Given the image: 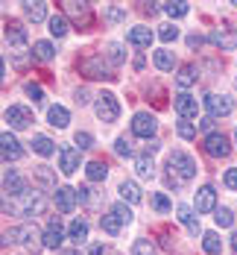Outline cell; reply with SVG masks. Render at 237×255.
Returning <instances> with one entry per match:
<instances>
[{
  "label": "cell",
  "instance_id": "obj_1",
  "mask_svg": "<svg viewBox=\"0 0 237 255\" xmlns=\"http://www.w3.org/2000/svg\"><path fill=\"white\" fill-rule=\"evenodd\" d=\"M167 176L176 179V182H190V179L196 176V161L190 158L187 153H182V150H176V153L167 155Z\"/></svg>",
  "mask_w": 237,
  "mask_h": 255
},
{
  "label": "cell",
  "instance_id": "obj_2",
  "mask_svg": "<svg viewBox=\"0 0 237 255\" xmlns=\"http://www.w3.org/2000/svg\"><path fill=\"white\" fill-rule=\"evenodd\" d=\"M97 118H100L103 124H114V121L120 118V103H117L114 94L103 91V94L97 97Z\"/></svg>",
  "mask_w": 237,
  "mask_h": 255
},
{
  "label": "cell",
  "instance_id": "obj_3",
  "mask_svg": "<svg viewBox=\"0 0 237 255\" xmlns=\"http://www.w3.org/2000/svg\"><path fill=\"white\" fill-rule=\"evenodd\" d=\"M79 71H82L85 77H91V79H114V77H111V71H108L105 56H91V59H82V62H79Z\"/></svg>",
  "mask_w": 237,
  "mask_h": 255
},
{
  "label": "cell",
  "instance_id": "obj_4",
  "mask_svg": "<svg viewBox=\"0 0 237 255\" xmlns=\"http://www.w3.org/2000/svg\"><path fill=\"white\" fill-rule=\"evenodd\" d=\"M158 129V121L156 115H150V112H138L135 118H132V135H138V138H153Z\"/></svg>",
  "mask_w": 237,
  "mask_h": 255
},
{
  "label": "cell",
  "instance_id": "obj_5",
  "mask_svg": "<svg viewBox=\"0 0 237 255\" xmlns=\"http://www.w3.org/2000/svg\"><path fill=\"white\" fill-rule=\"evenodd\" d=\"M15 238H21V244L32 247V250H38V241H44V235H38L35 226H18V229H9L6 235H3V244H12Z\"/></svg>",
  "mask_w": 237,
  "mask_h": 255
},
{
  "label": "cell",
  "instance_id": "obj_6",
  "mask_svg": "<svg viewBox=\"0 0 237 255\" xmlns=\"http://www.w3.org/2000/svg\"><path fill=\"white\" fill-rule=\"evenodd\" d=\"M21 205H15V211L18 214H26V217H38V214H44V208H47V200L41 197V194H24V197H18Z\"/></svg>",
  "mask_w": 237,
  "mask_h": 255
},
{
  "label": "cell",
  "instance_id": "obj_7",
  "mask_svg": "<svg viewBox=\"0 0 237 255\" xmlns=\"http://www.w3.org/2000/svg\"><path fill=\"white\" fill-rule=\"evenodd\" d=\"M205 109H208L211 118H226V115H232L235 103H232L229 94H208L205 97Z\"/></svg>",
  "mask_w": 237,
  "mask_h": 255
},
{
  "label": "cell",
  "instance_id": "obj_8",
  "mask_svg": "<svg viewBox=\"0 0 237 255\" xmlns=\"http://www.w3.org/2000/svg\"><path fill=\"white\" fill-rule=\"evenodd\" d=\"M3 121H6L12 129H29L32 127V112L24 109V106H9L6 115H3Z\"/></svg>",
  "mask_w": 237,
  "mask_h": 255
},
{
  "label": "cell",
  "instance_id": "obj_9",
  "mask_svg": "<svg viewBox=\"0 0 237 255\" xmlns=\"http://www.w3.org/2000/svg\"><path fill=\"white\" fill-rule=\"evenodd\" d=\"M53 203H56V208H59L62 214H71V211L77 208V203H79V194L74 191V188L62 185V188H56V194H53Z\"/></svg>",
  "mask_w": 237,
  "mask_h": 255
},
{
  "label": "cell",
  "instance_id": "obj_10",
  "mask_svg": "<svg viewBox=\"0 0 237 255\" xmlns=\"http://www.w3.org/2000/svg\"><path fill=\"white\" fill-rule=\"evenodd\" d=\"M205 153L214 155V158H226V155L232 153V144H229V138H226V135L211 132L208 138H205Z\"/></svg>",
  "mask_w": 237,
  "mask_h": 255
},
{
  "label": "cell",
  "instance_id": "obj_11",
  "mask_svg": "<svg viewBox=\"0 0 237 255\" xmlns=\"http://www.w3.org/2000/svg\"><path fill=\"white\" fill-rule=\"evenodd\" d=\"M3 194L6 197H24L26 194V182L18 170H6L3 173Z\"/></svg>",
  "mask_w": 237,
  "mask_h": 255
},
{
  "label": "cell",
  "instance_id": "obj_12",
  "mask_svg": "<svg viewBox=\"0 0 237 255\" xmlns=\"http://www.w3.org/2000/svg\"><path fill=\"white\" fill-rule=\"evenodd\" d=\"M173 106H176L179 118H187V121H193V118L199 115V103H196V97H190V94H184V91L173 97Z\"/></svg>",
  "mask_w": 237,
  "mask_h": 255
},
{
  "label": "cell",
  "instance_id": "obj_13",
  "mask_svg": "<svg viewBox=\"0 0 237 255\" xmlns=\"http://www.w3.org/2000/svg\"><path fill=\"white\" fill-rule=\"evenodd\" d=\"M59 170L65 176H71V173L79 170V150L77 147H62L59 150Z\"/></svg>",
  "mask_w": 237,
  "mask_h": 255
},
{
  "label": "cell",
  "instance_id": "obj_14",
  "mask_svg": "<svg viewBox=\"0 0 237 255\" xmlns=\"http://www.w3.org/2000/svg\"><path fill=\"white\" fill-rule=\"evenodd\" d=\"M47 250H59L62 244H65V229H62V223H59V217H53L50 223H47V229H44V241H41Z\"/></svg>",
  "mask_w": 237,
  "mask_h": 255
},
{
  "label": "cell",
  "instance_id": "obj_15",
  "mask_svg": "<svg viewBox=\"0 0 237 255\" xmlns=\"http://www.w3.org/2000/svg\"><path fill=\"white\" fill-rule=\"evenodd\" d=\"M211 41L217 47H223V50H235L237 47V29H232V26H217L211 32Z\"/></svg>",
  "mask_w": 237,
  "mask_h": 255
},
{
  "label": "cell",
  "instance_id": "obj_16",
  "mask_svg": "<svg viewBox=\"0 0 237 255\" xmlns=\"http://www.w3.org/2000/svg\"><path fill=\"white\" fill-rule=\"evenodd\" d=\"M0 147H3V161H18L24 150H21V144H18V138L6 129L3 135H0Z\"/></svg>",
  "mask_w": 237,
  "mask_h": 255
},
{
  "label": "cell",
  "instance_id": "obj_17",
  "mask_svg": "<svg viewBox=\"0 0 237 255\" xmlns=\"http://www.w3.org/2000/svg\"><path fill=\"white\" fill-rule=\"evenodd\" d=\"M196 211L199 214H208V211H217V191L211 185H202L196 191Z\"/></svg>",
  "mask_w": 237,
  "mask_h": 255
},
{
  "label": "cell",
  "instance_id": "obj_18",
  "mask_svg": "<svg viewBox=\"0 0 237 255\" xmlns=\"http://www.w3.org/2000/svg\"><path fill=\"white\" fill-rule=\"evenodd\" d=\"M65 12H68V15H71L79 26H88V24H91V6H88V3L68 0V3H65Z\"/></svg>",
  "mask_w": 237,
  "mask_h": 255
},
{
  "label": "cell",
  "instance_id": "obj_19",
  "mask_svg": "<svg viewBox=\"0 0 237 255\" xmlns=\"http://www.w3.org/2000/svg\"><path fill=\"white\" fill-rule=\"evenodd\" d=\"M176 214H179V223H182V226L190 232L193 238L202 232V229H199V217L193 214V208H190V205H179V208H176Z\"/></svg>",
  "mask_w": 237,
  "mask_h": 255
},
{
  "label": "cell",
  "instance_id": "obj_20",
  "mask_svg": "<svg viewBox=\"0 0 237 255\" xmlns=\"http://www.w3.org/2000/svg\"><path fill=\"white\" fill-rule=\"evenodd\" d=\"M3 35H6V41H9V44H15V47L26 44V29H24V24H18V21H6Z\"/></svg>",
  "mask_w": 237,
  "mask_h": 255
},
{
  "label": "cell",
  "instance_id": "obj_21",
  "mask_svg": "<svg viewBox=\"0 0 237 255\" xmlns=\"http://www.w3.org/2000/svg\"><path fill=\"white\" fill-rule=\"evenodd\" d=\"M126 41H129L132 47H150L153 44V32L147 26H132L129 32H126Z\"/></svg>",
  "mask_w": 237,
  "mask_h": 255
},
{
  "label": "cell",
  "instance_id": "obj_22",
  "mask_svg": "<svg viewBox=\"0 0 237 255\" xmlns=\"http://www.w3.org/2000/svg\"><path fill=\"white\" fill-rule=\"evenodd\" d=\"M24 6V15L32 21V24H41L44 18H47V3H41V0H26V3H21Z\"/></svg>",
  "mask_w": 237,
  "mask_h": 255
},
{
  "label": "cell",
  "instance_id": "obj_23",
  "mask_svg": "<svg viewBox=\"0 0 237 255\" xmlns=\"http://www.w3.org/2000/svg\"><path fill=\"white\" fill-rule=\"evenodd\" d=\"M135 170H138V176L153 179V176H156V161H153V155H150V153L135 155Z\"/></svg>",
  "mask_w": 237,
  "mask_h": 255
},
{
  "label": "cell",
  "instance_id": "obj_24",
  "mask_svg": "<svg viewBox=\"0 0 237 255\" xmlns=\"http://www.w3.org/2000/svg\"><path fill=\"white\" fill-rule=\"evenodd\" d=\"M47 121H50V127L65 129L68 124H71V115H68V109H65V106H50V112H47Z\"/></svg>",
  "mask_w": 237,
  "mask_h": 255
},
{
  "label": "cell",
  "instance_id": "obj_25",
  "mask_svg": "<svg viewBox=\"0 0 237 255\" xmlns=\"http://www.w3.org/2000/svg\"><path fill=\"white\" fill-rule=\"evenodd\" d=\"M123 59H126V53H123V47H120L117 41H111V44H105V62H108L111 68H117V65H123Z\"/></svg>",
  "mask_w": 237,
  "mask_h": 255
},
{
  "label": "cell",
  "instance_id": "obj_26",
  "mask_svg": "<svg viewBox=\"0 0 237 255\" xmlns=\"http://www.w3.org/2000/svg\"><path fill=\"white\" fill-rule=\"evenodd\" d=\"M120 200L129 203V205L141 203V188H138L135 182H123V185H120Z\"/></svg>",
  "mask_w": 237,
  "mask_h": 255
},
{
  "label": "cell",
  "instance_id": "obj_27",
  "mask_svg": "<svg viewBox=\"0 0 237 255\" xmlns=\"http://www.w3.org/2000/svg\"><path fill=\"white\" fill-rule=\"evenodd\" d=\"M68 238H71L77 247H79V244H85V241H88V223L74 220V223H71V229H68Z\"/></svg>",
  "mask_w": 237,
  "mask_h": 255
},
{
  "label": "cell",
  "instance_id": "obj_28",
  "mask_svg": "<svg viewBox=\"0 0 237 255\" xmlns=\"http://www.w3.org/2000/svg\"><path fill=\"white\" fill-rule=\"evenodd\" d=\"M202 250H205L208 255H220L223 241H220V235H217V232H205V235H202Z\"/></svg>",
  "mask_w": 237,
  "mask_h": 255
},
{
  "label": "cell",
  "instance_id": "obj_29",
  "mask_svg": "<svg viewBox=\"0 0 237 255\" xmlns=\"http://www.w3.org/2000/svg\"><path fill=\"white\" fill-rule=\"evenodd\" d=\"M161 6L170 18H184L190 12V3H184V0H170V3H161Z\"/></svg>",
  "mask_w": 237,
  "mask_h": 255
},
{
  "label": "cell",
  "instance_id": "obj_30",
  "mask_svg": "<svg viewBox=\"0 0 237 255\" xmlns=\"http://www.w3.org/2000/svg\"><path fill=\"white\" fill-rule=\"evenodd\" d=\"M32 150L38 155H53L56 153V144H53L47 135H35V138H32Z\"/></svg>",
  "mask_w": 237,
  "mask_h": 255
},
{
  "label": "cell",
  "instance_id": "obj_31",
  "mask_svg": "<svg viewBox=\"0 0 237 255\" xmlns=\"http://www.w3.org/2000/svg\"><path fill=\"white\" fill-rule=\"evenodd\" d=\"M85 176L91 179V182H103L108 176V167H105L103 161H88V167H85Z\"/></svg>",
  "mask_w": 237,
  "mask_h": 255
},
{
  "label": "cell",
  "instance_id": "obj_32",
  "mask_svg": "<svg viewBox=\"0 0 237 255\" xmlns=\"http://www.w3.org/2000/svg\"><path fill=\"white\" fill-rule=\"evenodd\" d=\"M153 62H156L158 71H173V65H176V59H173V53L170 50H156Z\"/></svg>",
  "mask_w": 237,
  "mask_h": 255
},
{
  "label": "cell",
  "instance_id": "obj_33",
  "mask_svg": "<svg viewBox=\"0 0 237 255\" xmlns=\"http://www.w3.org/2000/svg\"><path fill=\"white\" fill-rule=\"evenodd\" d=\"M32 53H35L38 62H50L53 56H56V50H53L50 41H35V44H32Z\"/></svg>",
  "mask_w": 237,
  "mask_h": 255
},
{
  "label": "cell",
  "instance_id": "obj_34",
  "mask_svg": "<svg viewBox=\"0 0 237 255\" xmlns=\"http://www.w3.org/2000/svg\"><path fill=\"white\" fill-rule=\"evenodd\" d=\"M100 226H103V232H105V235H117L123 223L117 220V214H111V211H108V214H103V217H100Z\"/></svg>",
  "mask_w": 237,
  "mask_h": 255
},
{
  "label": "cell",
  "instance_id": "obj_35",
  "mask_svg": "<svg viewBox=\"0 0 237 255\" xmlns=\"http://www.w3.org/2000/svg\"><path fill=\"white\" fill-rule=\"evenodd\" d=\"M32 176L38 179L41 185H47V188H53V185H56V173H53V170L47 167V164H41V167H35V170H32Z\"/></svg>",
  "mask_w": 237,
  "mask_h": 255
},
{
  "label": "cell",
  "instance_id": "obj_36",
  "mask_svg": "<svg viewBox=\"0 0 237 255\" xmlns=\"http://www.w3.org/2000/svg\"><path fill=\"white\" fill-rule=\"evenodd\" d=\"M176 132L182 135L184 141H190V138H196V124H193V121H187V118H179V124H176Z\"/></svg>",
  "mask_w": 237,
  "mask_h": 255
},
{
  "label": "cell",
  "instance_id": "obj_37",
  "mask_svg": "<svg viewBox=\"0 0 237 255\" xmlns=\"http://www.w3.org/2000/svg\"><path fill=\"white\" fill-rule=\"evenodd\" d=\"M179 85H182V88H187V85H193V82H196V68H193V65H182V68H179Z\"/></svg>",
  "mask_w": 237,
  "mask_h": 255
},
{
  "label": "cell",
  "instance_id": "obj_38",
  "mask_svg": "<svg viewBox=\"0 0 237 255\" xmlns=\"http://www.w3.org/2000/svg\"><path fill=\"white\" fill-rule=\"evenodd\" d=\"M214 220H217V226H220V229L235 226V214H232L229 208H217V211H214Z\"/></svg>",
  "mask_w": 237,
  "mask_h": 255
},
{
  "label": "cell",
  "instance_id": "obj_39",
  "mask_svg": "<svg viewBox=\"0 0 237 255\" xmlns=\"http://www.w3.org/2000/svg\"><path fill=\"white\" fill-rule=\"evenodd\" d=\"M132 255H156L153 241H147V238H138V241L132 244Z\"/></svg>",
  "mask_w": 237,
  "mask_h": 255
},
{
  "label": "cell",
  "instance_id": "obj_40",
  "mask_svg": "<svg viewBox=\"0 0 237 255\" xmlns=\"http://www.w3.org/2000/svg\"><path fill=\"white\" fill-rule=\"evenodd\" d=\"M65 32H68V21H65V15H53L50 18V35L62 38Z\"/></svg>",
  "mask_w": 237,
  "mask_h": 255
},
{
  "label": "cell",
  "instance_id": "obj_41",
  "mask_svg": "<svg viewBox=\"0 0 237 255\" xmlns=\"http://www.w3.org/2000/svg\"><path fill=\"white\" fill-rule=\"evenodd\" d=\"M150 205H153L156 211H161V214H167V211L173 208L170 200H167V194H153V197H150Z\"/></svg>",
  "mask_w": 237,
  "mask_h": 255
},
{
  "label": "cell",
  "instance_id": "obj_42",
  "mask_svg": "<svg viewBox=\"0 0 237 255\" xmlns=\"http://www.w3.org/2000/svg\"><path fill=\"white\" fill-rule=\"evenodd\" d=\"M114 153L123 155V158H132V155H135V150H132V141H129V138H117V141H114Z\"/></svg>",
  "mask_w": 237,
  "mask_h": 255
},
{
  "label": "cell",
  "instance_id": "obj_43",
  "mask_svg": "<svg viewBox=\"0 0 237 255\" xmlns=\"http://www.w3.org/2000/svg\"><path fill=\"white\" fill-rule=\"evenodd\" d=\"M111 214H117V220H120V223H132V208L123 203V200L111 208Z\"/></svg>",
  "mask_w": 237,
  "mask_h": 255
},
{
  "label": "cell",
  "instance_id": "obj_44",
  "mask_svg": "<svg viewBox=\"0 0 237 255\" xmlns=\"http://www.w3.org/2000/svg\"><path fill=\"white\" fill-rule=\"evenodd\" d=\"M158 38H161V41H176V38H179V29H176L173 24H164L161 32H158Z\"/></svg>",
  "mask_w": 237,
  "mask_h": 255
},
{
  "label": "cell",
  "instance_id": "obj_45",
  "mask_svg": "<svg viewBox=\"0 0 237 255\" xmlns=\"http://www.w3.org/2000/svg\"><path fill=\"white\" fill-rule=\"evenodd\" d=\"M120 18H126V9H120V6H105V21H120Z\"/></svg>",
  "mask_w": 237,
  "mask_h": 255
},
{
  "label": "cell",
  "instance_id": "obj_46",
  "mask_svg": "<svg viewBox=\"0 0 237 255\" xmlns=\"http://www.w3.org/2000/svg\"><path fill=\"white\" fill-rule=\"evenodd\" d=\"M74 144H77L79 150H88V147L94 144V138H91L88 132H77V138H74Z\"/></svg>",
  "mask_w": 237,
  "mask_h": 255
},
{
  "label": "cell",
  "instance_id": "obj_47",
  "mask_svg": "<svg viewBox=\"0 0 237 255\" xmlns=\"http://www.w3.org/2000/svg\"><path fill=\"white\" fill-rule=\"evenodd\" d=\"M223 182H226V188L237 191V167H229V170H226V179H223Z\"/></svg>",
  "mask_w": 237,
  "mask_h": 255
},
{
  "label": "cell",
  "instance_id": "obj_48",
  "mask_svg": "<svg viewBox=\"0 0 237 255\" xmlns=\"http://www.w3.org/2000/svg\"><path fill=\"white\" fill-rule=\"evenodd\" d=\"M26 94H29L32 100H41V97H44V91H41V85H35V82H26Z\"/></svg>",
  "mask_w": 237,
  "mask_h": 255
},
{
  "label": "cell",
  "instance_id": "obj_49",
  "mask_svg": "<svg viewBox=\"0 0 237 255\" xmlns=\"http://www.w3.org/2000/svg\"><path fill=\"white\" fill-rule=\"evenodd\" d=\"M77 103H79V106H85V103H88V91H85V88H79V91H77Z\"/></svg>",
  "mask_w": 237,
  "mask_h": 255
},
{
  "label": "cell",
  "instance_id": "obj_50",
  "mask_svg": "<svg viewBox=\"0 0 237 255\" xmlns=\"http://www.w3.org/2000/svg\"><path fill=\"white\" fill-rule=\"evenodd\" d=\"M158 150H161V144H158V141H150V147H147V153L153 155V153H158Z\"/></svg>",
  "mask_w": 237,
  "mask_h": 255
},
{
  "label": "cell",
  "instance_id": "obj_51",
  "mask_svg": "<svg viewBox=\"0 0 237 255\" xmlns=\"http://www.w3.org/2000/svg\"><path fill=\"white\" fill-rule=\"evenodd\" d=\"M199 127H202V129H211V127H214V118H205V121H202Z\"/></svg>",
  "mask_w": 237,
  "mask_h": 255
},
{
  "label": "cell",
  "instance_id": "obj_52",
  "mask_svg": "<svg viewBox=\"0 0 237 255\" xmlns=\"http://www.w3.org/2000/svg\"><path fill=\"white\" fill-rule=\"evenodd\" d=\"M91 255H103V247H100V244H94V247H91Z\"/></svg>",
  "mask_w": 237,
  "mask_h": 255
},
{
  "label": "cell",
  "instance_id": "obj_53",
  "mask_svg": "<svg viewBox=\"0 0 237 255\" xmlns=\"http://www.w3.org/2000/svg\"><path fill=\"white\" fill-rule=\"evenodd\" d=\"M232 247H235V253H237V229H235V235H232Z\"/></svg>",
  "mask_w": 237,
  "mask_h": 255
},
{
  "label": "cell",
  "instance_id": "obj_54",
  "mask_svg": "<svg viewBox=\"0 0 237 255\" xmlns=\"http://www.w3.org/2000/svg\"><path fill=\"white\" fill-rule=\"evenodd\" d=\"M65 255H79V253H65Z\"/></svg>",
  "mask_w": 237,
  "mask_h": 255
},
{
  "label": "cell",
  "instance_id": "obj_55",
  "mask_svg": "<svg viewBox=\"0 0 237 255\" xmlns=\"http://www.w3.org/2000/svg\"><path fill=\"white\" fill-rule=\"evenodd\" d=\"M235 141H237V129H235Z\"/></svg>",
  "mask_w": 237,
  "mask_h": 255
}]
</instances>
